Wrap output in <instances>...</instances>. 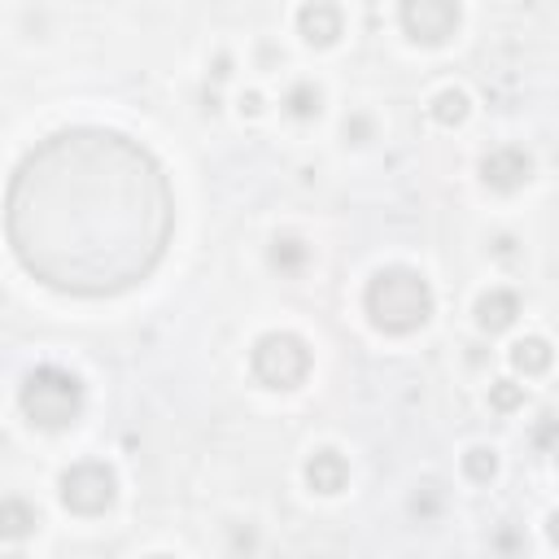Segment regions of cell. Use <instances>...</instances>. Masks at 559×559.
I'll list each match as a JSON object with an SVG mask.
<instances>
[{"instance_id":"cell-9","label":"cell","mask_w":559,"mask_h":559,"mask_svg":"<svg viewBox=\"0 0 559 559\" xmlns=\"http://www.w3.org/2000/svg\"><path fill=\"white\" fill-rule=\"evenodd\" d=\"M349 480V463L336 454V450H314L306 459V485L314 493H341Z\"/></svg>"},{"instance_id":"cell-8","label":"cell","mask_w":559,"mask_h":559,"mask_svg":"<svg viewBox=\"0 0 559 559\" xmlns=\"http://www.w3.org/2000/svg\"><path fill=\"white\" fill-rule=\"evenodd\" d=\"M341 26H345V17H341V9H336L332 0H310V4H301V13H297V31H301V39H306L310 48L336 44V39H341Z\"/></svg>"},{"instance_id":"cell-16","label":"cell","mask_w":559,"mask_h":559,"mask_svg":"<svg viewBox=\"0 0 559 559\" xmlns=\"http://www.w3.org/2000/svg\"><path fill=\"white\" fill-rule=\"evenodd\" d=\"M489 406L493 411H520L524 406V384H515V380H493L489 384Z\"/></svg>"},{"instance_id":"cell-12","label":"cell","mask_w":559,"mask_h":559,"mask_svg":"<svg viewBox=\"0 0 559 559\" xmlns=\"http://www.w3.org/2000/svg\"><path fill=\"white\" fill-rule=\"evenodd\" d=\"M432 118L441 122V127H459L463 118H467V92H459V87H445V92H437L432 96Z\"/></svg>"},{"instance_id":"cell-7","label":"cell","mask_w":559,"mask_h":559,"mask_svg":"<svg viewBox=\"0 0 559 559\" xmlns=\"http://www.w3.org/2000/svg\"><path fill=\"white\" fill-rule=\"evenodd\" d=\"M528 175H533V157L524 148H515V144H502V148L485 153V162H480V179L493 192H515V188L528 183Z\"/></svg>"},{"instance_id":"cell-13","label":"cell","mask_w":559,"mask_h":559,"mask_svg":"<svg viewBox=\"0 0 559 559\" xmlns=\"http://www.w3.org/2000/svg\"><path fill=\"white\" fill-rule=\"evenodd\" d=\"M31 524H35V511L26 502H17V498H4V507H0V537L17 542L22 533H31Z\"/></svg>"},{"instance_id":"cell-11","label":"cell","mask_w":559,"mask_h":559,"mask_svg":"<svg viewBox=\"0 0 559 559\" xmlns=\"http://www.w3.org/2000/svg\"><path fill=\"white\" fill-rule=\"evenodd\" d=\"M550 341L546 336H524V341H515L511 345V367L515 371H524V376H542L546 367H550Z\"/></svg>"},{"instance_id":"cell-2","label":"cell","mask_w":559,"mask_h":559,"mask_svg":"<svg viewBox=\"0 0 559 559\" xmlns=\"http://www.w3.org/2000/svg\"><path fill=\"white\" fill-rule=\"evenodd\" d=\"M362 306H367V319L376 332L406 336L432 319V288L411 266H384L367 280Z\"/></svg>"},{"instance_id":"cell-17","label":"cell","mask_w":559,"mask_h":559,"mask_svg":"<svg viewBox=\"0 0 559 559\" xmlns=\"http://www.w3.org/2000/svg\"><path fill=\"white\" fill-rule=\"evenodd\" d=\"M463 472H467L472 480H489V476L498 472V459H493V450H485V445L467 450V454H463Z\"/></svg>"},{"instance_id":"cell-19","label":"cell","mask_w":559,"mask_h":559,"mask_svg":"<svg viewBox=\"0 0 559 559\" xmlns=\"http://www.w3.org/2000/svg\"><path fill=\"white\" fill-rule=\"evenodd\" d=\"M555 463H559V450H555Z\"/></svg>"},{"instance_id":"cell-6","label":"cell","mask_w":559,"mask_h":559,"mask_svg":"<svg viewBox=\"0 0 559 559\" xmlns=\"http://www.w3.org/2000/svg\"><path fill=\"white\" fill-rule=\"evenodd\" d=\"M459 0H402L397 9V22L406 31L411 44H424V48H437L445 44L454 31H459Z\"/></svg>"},{"instance_id":"cell-15","label":"cell","mask_w":559,"mask_h":559,"mask_svg":"<svg viewBox=\"0 0 559 559\" xmlns=\"http://www.w3.org/2000/svg\"><path fill=\"white\" fill-rule=\"evenodd\" d=\"M306 262V245L297 240V236H280L275 245H271V266H280V271H297Z\"/></svg>"},{"instance_id":"cell-4","label":"cell","mask_w":559,"mask_h":559,"mask_svg":"<svg viewBox=\"0 0 559 559\" xmlns=\"http://www.w3.org/2000/svg\"><path fill=\"white\" fill-rule=\"evenodd\" d=\"M249 367L266 389H297L310 371V349L293 332H266L249 349Z\"/></svg>"},{"instance_id":"cell-5","label":"cell","mask_w":559,"mask_h":559,"mask_svg":"<svg viewBox=\"0 0 559 559\" xmlns=\"http://www.w3.org/2000/svg\"><path fill=\"white\" fill-rule=\"evenodd\" d=\"M114 493H118V480L96 459H83V463L61 472V502L70 511H79V515H100L114 502Z\"/></svg>"},{"instance_id":"cell-3","label":"cell","mask_w":559,"mask_h":559,"mask_svg":"<svg viewBox=\"0 0 559 559\" xmlns=\"http://www.w3.org/2000/svg\"><path fill=\"white\" fill-rule=\"evenodd\" d=\"M17 402H22V415H26L35 428L61 432V428H70V424L79 419V411H83V384H79V376L66 371V367H35V371L22 380Z\"/></svg>"},{"instance_id":"cell-18","label":"cell","mask_w":559,"mask_h":559,"mask_svg":"<svg viewBox=\"0 0 559 559\" xmlns=\"http://www.w3.org/2000/svg\"><path fill=\"white\" fill-rule=\"evenodd\" d=\"M546 537H550V542H555V546H559V511H555V515H550V520H546Z\"/></svg>"},{"instance_id":"cell-14","label":"cell","mask_w":559,"mask_h":559,"mask_svg":"<svg viewBox=\"0 0 559 559\" xmlns=\"http://www.w3.org/2000/svg\"><path fill=\"white\" fill-rule=\"evenodd\" d=\"M319 87L314 83H293L288 87V96H284V109L293 114V118H314L319 114Z\"/></svg>"},{"instance_id":"cell-1","label":"cell","mask_w":559,"mask_h":559,"mask_svg":"<svg viewBox=\"0 0 559 559\" xmlns=\"http://www.w3.org/2000/svg\"><path fill=\"white\" fill-rule=\"evenodd\" d=\"M170 227L166 170L122 131H57L9 179V249L52 293L114 297L135 288L166 258Z\"/></svg>"},{"instance_id":"cell-10","label":"cell","mask_w":559,"mask_h":559,"mask_svg":"<svg viewBox=\"0 0 559 559\" xmlns=\"http://www.w3.org/2000/svg\"><path fill=\"white\" fill-rule=\"evenodd\" d=\"M515 314H520V297L507 293V288H489V293L476 301V323H480L485 332H507V328L515 323Z\"/></svg>"}]
</instances>
